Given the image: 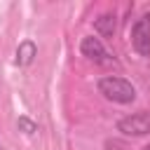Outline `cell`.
<instances>
[{
	"label": "cell",
	"instance_id": "cell-5",
	"mask_svg": "<svg viewBox=\"0 0 150 150\" xmlns=\"http://www.w3.org/2000/svg\"><path fill=\"white\" fill-rule=\"evenodd\" d=\"M94 28H96L103 38H112V35H115V28H117V19H115V14H110V12L101 14V16L94 21Z\"/></svg>",
	"mask_w": 150,
	"mask_h": 150
},
{
	"label": "cell",
	"instance_id": "cell-7",
	"mask_svg": "<svg viewBox=\"0 0 150 150\" xmlns=\"http://www.w3.org/2000/svg\"><path fill=\"white\" fill-rule=\"evenodd\" d=\"M19 129H21L23 134H35V131H38V124L30 122L28 117H19Z\"/></svg>",
	"mask_w": 150,
	"mask_h": 150
},
{
	"label": "cell",
	"instance_id": "cell-6",
	"mask_svg": "<svg viewBox=\"0 0 150 150\" xmlns=\"http://www.w3.org/2000/svg\"><path fill=\"white\" fill-rule=\"evenodd\" d=\"M35 56H38V47H35V42L23 40V42L19 45V49H16V63H19V66H30Z\"/></svg>",
	"mask_w": 150,
	"mask_h": 150
},
{
	"label": "cell",
	"instance_id": "cell-1",
	"mask_svg": "<svg viewBox=\"0 0 150 150\" xmlns=\"http://www.w3.org/2000/svg\"><path fill=\"white\" fill-rule=\"evenodd\" d=\"M98 91L112 101V103H131L136 98V89L131 82H127L124 77H115V75H108V77H101L98 80Z\"/></svg>",
	"mask_w": 150,
	"mask_h": 150
},
{
	"label": "cell",
	"instance_id": "cell-4",
	"mask_svg": "<svg viewBox=\"0 0 150 150\" xmlns=\"http://www.w3.org/2000/svg\"><path fill=\"white\" fill-rule=\"evenodd\" d=\"M80 52H82L87 59H91L94 63H112V61H115V59L110 56V52L103 47V42H101L98 38H94V35L82 38V42H80Z\"/></svg>",
	"mask_w": 150,
	"mask_h": 150
},
{
	"label": "cell",
	"instance_id": "cell-8",
	"mask_svg": "<svg viewBox=\"0 0 150 150\" xmlns=\"http://www.w3.org/2000/svg\"><path fill=\"white\" fill-rule=\"evenodd\" d=\"M143 150H150V143H148V145H145V148H143Z\"/></svg>",
	"mask_w": 150,
	"mask_h": 150
},
{
	"label": "cell",
	"instance_id": "cell-3",
	"mask_svg": "<svg viewBox=\"0 0 150 150\" xmlns=\"http://www.w3.org/2000/svg\"><path fill=\"white\" fill-rule=\"evenodd\" d=\"M131 45L141 56H150V14H143L131 28Z\"/></svg>",
	"mask_w": 150,
	"mask_h": 150
},
{
	"label": "cell",
	"instance_id": "cell-2",
	"mask_svg": "<svg viewBox=\"0 0 150 150\" xmlns=\"http://www.w3.org/2000/svg\"><path fill=\"white\" fill-rule=\"evenodd\" d=\"M117 129L124 136H145V134H150V110H141V112H134L129 117H122L117 122Z\"/></svg>",
	"mask_w": 150,
	"mask_h": 150
}]
</instances>
